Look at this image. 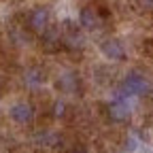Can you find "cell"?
I'll return each instance as SVG.
<instances>
[{"label": "cell", "mask_w": 153, "mask_h": 153, "mask_svg": "<svg viewBox=\"0 0 153 153\" xmlns=\"http://www.w3.org/2000/svg\"><path fill=\"white\" fill-rule=\"evenodd\" d=\"M108 111H111V117H113L115 121H123V119H128V117H130V113H132V104H130L126 98H117V100H113V102H111Z\"/></svg>", "instance_id": "5b68a950"}, {"label": "cell", "mask_w": 153, "mask_h": 153, "mask_svg": "<svg viewBox=\"0 0 153 153\" xmlns=\"http://www.w3.org/2000/svg\"><path fill=\"white\" fill-rule=\"evenodd\" d=\"M76 153H85V151H76Z\"/></svg>", "instance_id": "30bf717a"}, {"label": "cell", "mask_w": 153, "mask_h": 153, "mask_svg": "<svg viewBox=\"0 0 153 153\" xmlns=\"http://www.w3.org/2000/svg\"><path fill=\"white\" fill-rule=\"evenodd\" d=\"M9 115H11V119L17 121V123H28V121H32V117H34V108H32L28 102H17V104L11 106Z\"/></svg>", "instance_id": "3957f363"}, {"label": "cell", "mask_w": 153, "mask_h": 153, "mask_svg": "<svg viewBox=\"0 0 153 153\" xmlns=\"http://www.w3.org/2000/svg\"><path fill=\"white\" fill-rule=\"evenodd\" d=\"M60 85H62V89H66V91H74L76 89V79H74V74H64L62 79H60Z\"/></svg>", "instance_id": "52a82bcc"}, {"label": "cell", "mask_w": 153, "mask_h": 153, "mask_svg": "<svg viewBox=\"0 0 153 153\" xmlns=\"http://www.w3.org/2000/svg\"><path fill=\"white\" fill-rule=\"evenodd\" d=\"M49 19H51V15H49L47 9H43V7L41 9H34L30 13V28L34 32H45L49 28Z\"/></svg>", "instance_id": "277c9868"}, {"label": "cell", "mask_w": 153, "mask_h": 153, "mask_svg": "<svg viewBox=\"0 0 153 153\" xmlns=\"http://www.w3.org/2000/svg\"><path fill=\"white\" fill-rule=\"evenodd\" d=\"M121 89H123L126 96H145V94H149L151 83L145 79L140 72H130V74L126 76Z\"/></svg>", "instance_id": "6da1fadb"}, {"label": "cell", "mask_w": 153, "mask_h": 153, "mask_svg": "<svg viewBox=\"0 0 153 153\" xmlns=\"http://www.w3.org/2000/svg\"><path fill=\"white\" fill-rule=\"evenodd\" d=\"M26 81H28L30 85H38V83L43 81V74H41V70H38V68H32V70L26 74Z\"/></svg>", "instance_id": "ba28073f"}, {"label": "cell", "mask_w": 153, "mask_h": 153, "mask_svg": "<svg viewBox=\"0 0 153 153\" xmlns=\"http://www.w3.org/2000/svg\"><path fill=\"white\" fill-rule=\"evenodd\" d=\"M98 24H100V17H98V13H96L91 7H85V9L79 13V26H81V28H85V30H96V28H98Z\"/></svg>", "instance_id": "8992f818"}, {"label": "cell", "mask_w": 153, "mask_h": 153, "mask_svg": "<svg viewBox=\"0 0 153 153\" xmlns=\"http://www.w3.org/2000/svg\"><path fill=\"white\" fill-rule=\"evenodd\" d=\"M143 2V7H149V9H153V0H140Z\"/></svg>", "instance_id": "9c48e42d"}, {"label": "cell", "mask_w": 153, "mask_h": 153, "mask_svg": "<svg viewBox=\"0 0 153 153\" xmlns=\"http://www.w3.org/2000/svg\"><path fill=\"white\" fill-rule=\"evenodd\" d=\"M100 51H102V55L106 57V60H123V55H126V49H123L121 41H117V38H108V41H104Z\"/></svg>", "instance_id": "7a4b0ae2"}]
</instances>
